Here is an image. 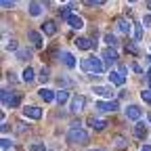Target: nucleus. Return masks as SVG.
I'll return each instance as SVG.
<instances>
[{"label": "nucleus", "instance_id": "obj_32", "mask_svg": "<svg viewBox=\"0 0 151 151\" xmlns=\"http://www.w3.org/2000/svg\"><path fill=\"white\" fill-rule=\"evenodd\" d=\"M69 11H71V4H69V6H63V9L59 11V17H67V19H69Z\"/></svg>", "mask_w": 151, "mask_h": 151}, {"label": "nucleus", "instance_id": "obj_43", "mask_svg": "<svg viewBox=\"0 0 151 151\" xmlns=\"http://www.w3.org/2000/svg\"><path fill=\"white\" fill-rule=\"evenodd\" d=\"M149 90H151V82H149Z\"/></svg>", "mask_w": 151, "mask_h": 151}, {"label": "nucleus", "instance_id": "obj_12", "mask_svg": "<svg viewBox=\"0 0 151 151\" xmlns=\"http://www.w3.org/2000/svg\"><path fill=\"white\" fill-rule=\"evenodd\" d=\"M84 103H86V99L82 97V94H76V97L71 99V111H76V113L82 111L84 109Z\"/></svg>", "mask_w": 151, "mask_h": 151}, {"label": "nucleus", "instance_id": "obj_36", "mask_svg": "<svg viewBox=\"0 0 151 151\" xmlns=\"http://www.w3.org/2000/svg\"><path fill=\"white\" fill-rule=\"evenodd\" d=\"M126 50L132 52V55H137V46H134V44H126Z\"/></svg>", "mask_w": 151, "mask_h": 151}, {"label": "nucleus", "instance_id": "obj_26", "mask_svg": "<svg viewBox=\"0 0 151 151\" xmlns=\"http://www.w3.org/2000/svg\"><path fill=\"white\" fill-rule=\"evenodd\" d=\"M103 40H105V44H107L109 48H113V46L118 44V40H116V36H113V34H105V36H103Z\"/></svg>", "mask_w": 151, "mask_h": 151}, {"label": "nucleus", "instance_id": "obj_5", "mask_svg": "<svg viewBox=\"0 0 151 151\" xmlns=\"http://www.w3.org/2000/svg\"><path fill=\"white\" fill-rule=\"evenodd\" d=\"M118 61V50L116 48H105L103 50V63L105 65H113Z\"/></svg>", "mask_w": 151, "mask_h": 151}, {"label": "nucleus", "instance_id": "obj_28", "mask_svg": "<svg viewBox=\"0 0 151 151\" xmlns=\"http://www.w3.org/2000/svg\"><path fill=\"white\" fill-rule=\"evenodd\" d=\"M141 99H143L147 105H151V90H143V92H141Z\"/></svg>", "mask_w": 151, "mask_h": 151}, {"label": "nucleus", "instance_id": "obj_39", "mask_svg": "<svg viewBox=\"0 0 151 151\" xmlns=\"http://www.w3.org/2000/svg\"><path fill=\"white\" fill-rule=\"evenodd\" d=\"M147 122H149V124H151V113H149V116H147Z\"/></svg>", "mask_w": 151, "mask_h": 151}, {"label": "nucleus", "instance_id": "obj_44", "mask_svg": "<svg viewBox=\"0 0 151 151\" xmlns=\"http://www.w3.org/2000/svg\"><path fill=\"white\" fill-rule=\"evenodd\" d=\"M147 59H149V61H151V57H147Z\"/></svg>", "mask_w": 151, "mask_h": 151}, {"label": "nucleus", "instance_id": "obj_45", "mask_svg": "<svg viewBox=\"0 0 151 151\" xmlns=\"http://www.w3.org/2000/svg\"><path fill=\"white\" fill-rule=\"evenodd\" d=\"M61 2H65V0H61Z\"/></svg>", "mask_w": 151, "mask_h": 151}, {"label": "nucleus", "instance_id": "obj_19", "mask_svg": "<svg viewBox=\"0 0 151 151\" xmlns=\"http://www.w3.org/2000/svg\"><path fill=\"white\" fill-rule=\"evenodd\" d=\"M113 147H116V149H126V147H128V141H126L124 137L116 134V137H113Z\"/></svg>", "mask_w": 151, "mask_h": 151}, {"label": "nucleus", "instance_id": "obj_25", "mask_svg": "<svg viewBox=\"0 0 151 151\" xmlns=\"http://www.w3.org/2000/svg\"><path fill=\"white\" fill-rule=\"evenodd\" d=\"M48 78H50V69H48V67H42V69H40V76H38V80H40L42 84H46Z\"/></svg>", "mask_w": 151, "mask_h": 151}, {"label": "nucleus", "instance_id": "obj_2", "mask_svg": "<svg viewBox=\"0 0 151 151\" xmlns=\"http://www.w3.org/2000/svg\"><path fill=\"white\" fill-rule=\"evenodd\" d=\"M80 65H82L84 71H94V73H101V71L105 69V63L99 59V57H94V55H92V57H86V59H82Z\"/></svg>", "mask_w": 151, "mask_h": 151}, {"label": "nucleus", "instance_id": "obj_3", "mask_svg": "<svg viewBox=\"0 0 151 151\" xmlns=\"http://www.w3.org/2000/svg\"><path fill=\"white\" fill-rule=\"evenodd\" d=\"M2 103H4V107H17L19 103H21V97L15 94V92H9V90L4 88V90H2Z\"/></svg>", "mask_w": 151, "mask_h": 151}, {"label": "nucleus", "instance_id": "obj_34", "mask_svg": "<svg viewBox=\"0 0 151 151\" xmlns=\"http://www.w3.org/2000/svg\"><path fill=\"white\" fill-rule=\"evenodd\" d=\"M143 25H145V27H149V25H151V15H149V13H147V15H143Z\"/></svg>", "mask_w": 151, "mask_h": 151}, {"label": "nucleus", "instance_id": "obj_18", "mask_svg": "<svg viewBox=\"0 0 151 151\" xmlns=\"http://www.w3.org/2000/svg\"><path fill=\"white\" fill-rule=\"evenodd\" d=\"M42 32H44L46 36H55V34H57V25H55V21H44Z\"/></svg>", "mask_w": 151, "mask_h": 151}, {"label": "nucleus", "instance_id": "obj_20", "mask_svg": "<svg viewBox=\"0 0 151 151\" xmlns=\"http://www.w3.org/2000/svg\"><path fill=\"white\" fill-rule=\"evenodd\" d=\"M21 76H23V82H27V84L36 80V76H34V69H32L29 65H27V67L23 69V73H21Z\"/></svg>", "mask_w": 151, "mask_h": 151}, {"label": "nucleus", "instance_id": "obj_11", "mask_svg": "<svg viewBox=\"0 0 151 151\" xmlns=\"http://www.w3.org/2000/svg\"><path fill=\"white\" fill-rule=\"evenodd\" d=\"M126 118L139 122V120H141V109H139L137 105H128V107H126Z\"/></svg>", "mask_w": 151, "mask_h": 151}, {"label": "nucleus", "instance_id": "obj_17", "mask_svg": "<svg viewBox=\"0 0 151 151\" xmlns=\"http://www.w3.org/2000/svg\"><path fill=\"white\" fill-rule=\"evenodd\" d=\"M61 59H63V63H65L69 69H73L76 65H78V63H76V57H73L71 52H61Z\"/></svg>", "mask_w": 151, "mask_h": 151}, {"label": "nucleus", "instance_id": "obj_40", "mask_svg": "<svg viewBox=\"0 0 151 151\" xmlns=\"http://www.w3.org/2000/svg\"><path fill=\"white\" fill-rule=\"evenodd\" d=\"M90 151H107V149H90Z\"/></svg>", "mask_w": 151, "mask_h": 151}, {"label": "nucleus", "instance_id": "obj_31", "mask_svg": "<svg viewBox=\"0 0 151 151\" xmlns=\"http://www.w3.org/2000/svg\"><path fill=\"white\" fill-rule=\"evenodd\" d=\"M0 143H2V151H9V149H13V143H11L9 139H2Z\"/></svg>", "mask_w": 151, "mask_h": 151}, {"label": "nucleus", "instance_id": "obj_30", "mask_svg": "<svg viewBox=\"0 0 151 151\" xmlns=\"http://www.w3.org/2000/svg\"><path fill=\"white\" fill-rule=\"evenodd\" d=\"M29 151H46V147H44V143H34L29 147Z\"/></svg>", "mask_w": 151, "mask_h": 151}, {"label": "nucleus", "instance_id": "obj_24", "mask_svg": "<svg viewBox=\"0 0 151 151\" xmlns=\"http://www.w3.org/2000/svg\"><path fill=\"white\" fill-rule=\"evenodd\" d=\"M67 99H69V92L67 90H59V92H57V103H59V105H63V103H67Z\"/></svg>", "mask_w": 151, "mask_h": 151}, {"label": "nucleus", "instance_id": "obj_1", "mask_svg": "<svg viewBox=\"0 0 151 151\" xmlns=\"http://www.w3.org/2000/svg\"><path fill=\"white\" fill-rule=\"evenodd\" d=\"M67 141L71 145H86L88 143V132L80 124H71L67 130Z\"/></svg>", "mask_w": 151, "mask_h": 151}, {"label": "nucleus", "instance_id": "obj_38", "mask_svg": "<svg viewBox=\"0 0 151 151\" xmlns=\"http://www.w3.org/2000/svg\"><path fill=\"white\" fill-rule=\"evenodd\" d=\"M141 151H151V145H145V147H141Z\"/></svg>", "mask_w": 151, "mask_h": 151}, {"label": "nucleus", "instance_id": "obj_16", "mask_svg": "<svg viewBox=\"0 0 151 151\" xmlns=\"http://www.w3.org/2000/svg\"><path fill=\"white\" fill-rule=\"evenodd\" d=\"M116 25H118V32H120V34H128V32H130V27H132V23L128 21V19H124V17H122V19H118Z\"/></svg>", "mask_w": 151, "mask_h": 151}, {"label": "nucleus", "instance_id": "obj_37", "mask_svg": "<svg viewBox=\"0 0 151 151\" xmlns=\"http://www.w3.org/2000/svg\"><path fill=\"white\" fill-rule=\"evenodd\" d=\"M2 132H4V134L9 132V124H6V122H2Z\"/></svg>", "mask_w": 151, "mask_h": 151}, {"label": "nucleus", "instance_id": "obj_9", "mask_svg": "<svg viewBox=\"0 0 151 151\" xmlns=\"http://www.w3.org/2000/svg\"><path fill=\"white\" fill-rule=\"evenodd\" d=\"M38 92H40V99H42L44 103H50V101H55V99H57V92H55V90H50V88H44V86H42Z\"/></svg>", "mask_w": 151, "mask_h": 151}, {"label": "nucleus", "instance_id": "obj_14", "mask_svg": "<svg viewBox=\"0 0 151 151\" xmlns=\"http://www.w3.org/2000/svg\"><path fill=\"white\" fill-rule=\"evenodd\" d=\"M73 44L78 46L80 50H90V48H94V44H97V42H92V40H88V38H78V40H76Z\"/></svg>", "mask_w": 151, "mask_h": 151}, {"label": "nucleus", "instance_id": "obj_41", "mask_svg": "<svg viewBox=\"0 0 151 151\" xmlns=\"http://www.w3.org/2000/svg\"><path fill=\"white\" fill-rule=\"evenodd\" d=\"M128 2H137V0H128Z\"/></svg>", "mask_w": 151, "mask_h": 151}, {"label": "nucleus", "instance_id": "obj_21", "mask_svg": "<svg viewBox=\"0 0 151 151\" xmlns=\"http://www.w3.org/2000/svg\"><path fill=\"white\" fill-rule=\"evenodd\" d=\"M88 126H92L94 130H103V128L107 126V122H105V120H94V118H90V120H88Z\"/></svg>", "mask_w": 151, "mask_h": 151}, {"label": "nucleus", "instance_id": "obj_8", "mask_svg": "<svg viewBox=\"0 0 151 151\" xmlns=\"http://www.w3.org/2000/svg\"><path fill=\"white\" fill-rule=\"evenodd\" d=\"M27 38H29V42L36 46V48H42V44H44V40H42V34L40 32H27Z\"/></svg>", "mask_w": 151, "mask_h": 151}, {"label": "nucleus", "instance_id": "obj_27", "mask_svg": "<svg viewBox=\"0 0 151 151\" xmlns=\"http://www.w3.org/2000/svg\"><path fill=\"white\" fill-rule=\"evenodd\" d=\"M141 38H143V25L141 23H134V40L139 42Z\"/></svg>", "mask_w": 151, "mask_h": 151}, {"label": "nucleus", "instance_id": "obj_13", "mask_svg": "<svg viewBox=\"0 0 151 151\" xmlns=\"http://www.w3.org/2000/svg\"><path fill=\"white\" fill-rule=\"evenodd\" d=\"M92 92L99 94V97H105V99H113V90H111L109 86H94Z\"/></svg>", "mask_w": 151, "mask_h": 151}, {"label": "nucleus", "instance_id": "obj_6", "mask_svg": "<svg viewBox=\"0 0 151 151\" xmlns=\"http://www.w3.org/2000/svg\"><path fill=\"white\" fill-rule=\"evenodd\" d=\"M23 118L40 120V118H42V109H40V107H23Z\"/></svg>", "mask_w": 151, "mask_h": 151}, {"label": "nucleus", "instance_id": "obj_15", "mask_svg": "<svg viewBox=\"0 0 151 151\" xmlns=\"http://www.w3.org/2000/svg\"><path fill=\"white\" fill-rule=\"evenodd\" d=\"M67 23H69V27H73V29H82V27H84V19L78 17V15H69Z\"/></svg>", "mask_w": 151, "mask_h": 151}, {"label": "nucleus", "instance_id": "obj_10", "mask_svg": "<svg viewBox=\"0 0 151 151\" xmlns=\"http://www.w3.org/2000/svg\"><path fill=\"white\" fill-rule=\"evenodd\" d=\"M109 82L111 84H116V86H124V82H126V76H122L120 71H109Z\"/></svg>", "mask_w": 151, "mask_h": 151}, {"label": "nucleus", "instance_id": "obj_22", "mask_svg": "<svg viewBox=\"0 0 151 151\" xmlns=\"http://www.w3.org/2000/svg\"><path fill=\"white\" fill-rule=\"evenodd\" d=\"M40 13H42V4L40 2H29V15L32 17H38Z\"/></svg>", "mask_w": 151, "mask_h": 151}, {"label": "nucleus", "instance_id": "obj_4", "mask_svg": "<svg viewBox=\"0 0 151 151\" xmlns=\"http://www.w3.org/2000/svg\"><path fill=\"white\" fill-rule=\"evenodd\" d=\"M94 107H97V111H101V113H107V111H116L118 109V103L116 101H97L94 103Z\"/></svg>", "mask_w": 151, "mask_h": 151}, {"label": "nucleus", "instance_id": "obj_42", "mask_svg": "<svg viewBox=\"0 0 151 151\" xmlns=\"http://www.w3.org/2000/svg\"><path fill=\"white\" fill-rule=\"evenodd\" d=\"M149 9H151V0H149Z\"/></svg>", "mask_w": 151, "mask_h": 151}, {"label": "nucleus", "instance_id": "obj_35", "mask_svg": "<svg viewBox=\"0 0 151 151\" xmlns=\"http://www.w3.org/2000/svg\"><path fill=\"white\" fill-rule=\"evenodd\" d=\"M13 2H15V0H0L2 9H11V6H13Z\"/></svg>", "mask_w": 151, "mask_h": 151}, {"label": "nucleus", "instance_id": "obj_33", "mask_svg": "<svg viewBox=\"0 0 151 151\" xmlns=\"http://www.w3.org/2000/svg\"><path fill=\"white\" fill-rule=\"evenodd\" d=\"M4 48L6 50H17V40H11L9 44H4Z\"/></svg>", "mask_w": 151, "mask_h": 151}, {"label": "nucleus", "instance_id": "obj_7", "mask_svg": "<svg viewBox=\"0 0 151 151\" xmlns=\"http://www.w3.org/2000/svg\"><path fill=\"white\" fill-rule=\"evenodd\" d=\"M147 134H149L147 124H145V122H137V124H134V137H137V139H141V141H145V139H147Z\"/></svg>", "mask_w": 151, "mask_h": 151}, {"label": "nucleus", "instance_id": "obj_29", "mask_svg": "<svg viewBox=\"0 0 151 151\" xmlns=\"http://www.w3.org/2000/svg\"><path fill=\"white\" fill-rule=\"evenodd\" d=\"M105 2H107V0H86L88 6H103Z\"/></svg>", "mask_w": 151, "mask_h": 151}, {"label": "nucleus", "instance_id": "obj_23", "mask_svg": "<svg viewBox=\"0 0 151 151\" xmlns=\"http://www.w3.org/2000/svg\"><path fill=\"white\" fill-rule=\"evenodd\" d=\"M29 57H32V50H29V48H21V50H17V59H19V61H27Z\"/></svg>", "mask_w": 151, "mask_h": 151}]
</instances>
